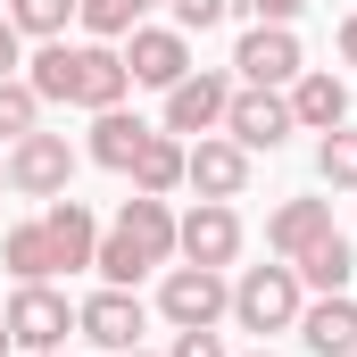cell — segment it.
Masks as SVG:
<instances>
[{"label": "cell", "instance_id": "obj_1", "mask_svg": "<svg viewBox=\"0 0 357 357\" xmlns=\"http://www.w3.org/2000/svg\"><path fill=\"white\" fill-rule=\"evenodd\" d=\"M175 258V208L167 199H150V191H133L125 208H116V225H100V250H91V274L100 282H116V291H133L150 266H167Z\"/></svg>", "mask_w": 357, "mask_h": 357}, {"label": "cell", "instance_id": "obj_2", "mask_svg": "<svg viewBox=\"0 0 357 357\" xmlns=\"http://www.w3.org/2000/svg\"><path fill=\"white\" fill-rule=\"evenodd\" d=\"M299 307H307V291H299V274L282 266V258L233 274V324H241V333H291Z\"/></svg>", "mask_w": 357, "mask_h": 357}, {"label": "cell", "instance_id": "obj_3", "mask_svg": "<svg viewBox=\"0 0 357 357\" xmlns=\"http://www.w3.org/2000/svg\"><path fill=\"white\" fill-rule=\"evenodd\" d=\"M0 324H8V341H17L25 357L67 349V333H75V299L50 291V282H17V299L0 307Z\"/></svg>", "mask_w": 357, "mask_h": 357}, {"label": "cell", "instance_id": "obj_4", "mask_svg": "<svg viewBox=\"0 0 357 357\" xmlns=\"http://www.w3.org/2000/svg\"><path fill=\"white\" fill-rule=\"evenodd\" d=\"M158 316H167L175 333L225 324V316H233V282H225V266H167V282H158Z\"/></svg>", "mask_w": 357, "mask_h": 357}, {"label": "cell", "instance_id": "obj_5", "mask_svg": "<svg viewBox=\"0 0 357 357\" xmlns=\"http://www.w3.org/2000/svg\"><path fill=\"white\" fill-rule=\"evenodd\" d=\"M75 183V150H67V133H25V142H8V191L17 199H59Z\"/></svg>", "mask_w": 357, "mask_h": 357}, {"label": "cell", "instance_id": "obj_6", "mask_svg": "<svg viewBox=\"0 0 357 357\" xmlns=\"http://www.w3.org/2000/svg\"><path fill=\"white\" fill-rule=\"evenodd\" d=\"M125 91H133V75H125V50L116 42H75L67 50V108H125Z\"/></svg>", "mask_w": 357, "mask_h": 357}, {"label": "cell", "instance_id": "obj_7", "mask_svg": "<svg viewBox=\"0 0 357 357\" xmlns=\"http://www.w3.org/2000/svg\"><path fill=\"white\" fill-rule=\"evenodd\" d=\"M175 258L183 266H233V258H241V216H233V199H199L191 216H175Z\"/></svg>", "mask_w": 357, "mask_h": 357}, {"label": "cell", "instance_id": "obj_8", "mask_svg": "<svg viewBox=\"0 0 357 357\" xmlns=\"http://www.w3.org/2000/svg\"><path fill=\"white\" fill-rule=\"evenodd\" d=\"M142 324H150V307H142L133 291H116V282H100L84 307H75V333H84L91 349H108V357L142 349Z\"/></svg>", "mask_w": 357, "mask_h": 357}, {"label": "cell", "instance_id": "obj_9", "mask_svg": "<svg viewBox=\"0 0 357 357\" xmlns=\"http://www.w3.org/2000/svg\"><path fill=\"white\" fill-rule=\"evenodd\" d=\"M125 75L150 84V91H175L191 75V33H175V25H133L125 33Z\"/></svg>", "mask_w": 357, "mask_h": 357}, {"label": "cell", "instance_id": "obj_10", "mask_svg": "<svg viewBox=\"0 0 357 357\" xmlns=\"http://www.w3.org/2000/svg\"><path fill=\"white\" fill-rule=\"evenodd\" d=\"M225 133L258 158V150H282L299 125H291V100L282 91H258V84H233V108H225Z\"/></svg>", "mask_w": 357, "mask_h": 357}, {"label": "cell", "instance_id": "obj_11", "mask_svg": "<svg viewBox=\"0 0 357 357\" xmlns=\"http://www.w3.org/2000/svg\"><path fill=\"white\" fill-rule=\"evenodd\" d=\"M183 183H191L199 199H241V191H250V150H241L233 133H199L191 158H183Z\"/></svg>", "mask_w": 357, "mask_h": 357}, {"label": "cell", "instance_id": "obj_12", "mask_svg": "<svg viewBox=\"0 0 357 357\" xmlns=\"http://www.w3.org/2000/svg\"><path fill=\"white\" fill-rule=\"evenodd\" d=\"M233 75L258 84V91H291V75H299V33L291 25H250L241 50H233Z\"/></svg>", "mask_w": 357, "mask_h": 357}, {"label": "cell", "instance_id": "obj_13", "mask_svg": "<svg viewBox=\"0 0 357 357\" xmlns=\"http://www.w3.org/2000/svg\"><path fill=\"white\" fill-rule=\"evenodd\" d=\"M225 108H233V84L191 67L175 91H167V133H225Z\"/></svg>", "mask_w": 357, "mask_h": 357}, {"label": "cell", "instance_id": "obj_14", "mask_svg": "<svg viewBox=\"0 0 357 357\" xmlns=\"http://www.w3.org/2000/svg\"><path fill=\"white\" fill-rule=\"evenodd\" d=\"M291 333L307 341V357H357V299L349 291H316Z\"/></svg>", "mask_w": 357, "mask_h": 357}, {"label": "cell", "instance_id": "obj_15", "mask_svg": "<svg viewBox=\"0 0 357 357\" xmlns=\"http://www.w3.org/2000/svg\"><path fill=\"white\" fill-rule=\"evenodd\" d=\"M282 100H291V125H299V133H333V125H349V84H341L333 67H299Z\"/></svg>", "mask_w": 357, "mask_h": 357}, {"label": "cell", "instance_id": "obj_16", "mask_svg": "<svg viewBox=\"0 0 357 357\" xmlns=\"http://www.w3.org/2000/svg\"><path fill=\"white\" fill-rule=\"evenodd\" d=\"M42 233H50V258H59V274H84L91 250H100V216H91L84 199H42Z\"/></svg>", "mask_w": 357, "mask_h": 357}, {"label": "cell", "instance_id": "obj_17", "mask_svg": "<svg viewBox=\"0 0 357 357\" xmlns=\"http://www.w3.org/2000/svg\"><path fill=\"white\" fill-rule=\"evenodd\" d=\"M324 233H333V199H282V208L266 216V250L282 258V266H291L307 241H324Z\"/></svg>", "mask_w": 357, "mask_h": 357}, {"label": "cell", "instance_id": "obj_18", "mask_svg": "<svg viewBox=\"0 0 357 357\" xmlns=\"http://www.w3.org/2000/svg\"><path fill=\"white\" fill-rule=\"evenodd\" d=\"M142 142H150V125H142V116H125V108H100V116H91L84 158H91V167H108V175H125V167L142 158Z\"/></svg>", "mask_w": 357, "mask_h": 357}, {"label": "cell", "instance_id": "obj_19", "mask_svg": "<svg viewBox=\"0 0 357 357\" xmlns=\"http://www.w3.org/2000/svg\"><path fill=\"white\" fill-rule=\"evenodd\" d=\"M183 158H191V142L158 125V133L142 142V158H133L125 175H133V191H150V199H167V191H183Z\"/></svg>", "mask_w": 357, "mask_h": 357}, {"label": "cell", "instance_id": "obj_20", "mask_svg": "<svg viewBox=\"0 0 357 357\" xmlns=\"http://www.w3.org/2000/svg\"><path fill=\"white\" fill-rule=\"evenodd\" d=\"M291 274H299V291H349V274H357L349 233H324V241H307V250L291 258Z\"/></svg>", "mask_w": 357, "mask_h": 357}, {"label": "cell", "instance_id": "obj_21", "mask_svg": "<svg viewBox=\"0 0 357 357\" xmlns=\"http://www.w3.org/2000/svg\"><path fill=\"white\" fill-rule=\"evenodd\" d=\"M0 266L17 274V282H50V274H59L50 233H42V225H8V233H0Z\"/></svg>", "mask_w": 357, "mask_h": 357}, {"label": "cell", "instance_id": "obj_22", "mask_svg": "<svg viewBox=\"0 0 357 357\" xmlns=\"http://www.w3.org/2000/svg\"><path fill=\"white\" fill-rule=\"evenodd\" d=\"M316 175H324V191H357V125L316 133Z\"/></svg>", "mask_w": 357, "mask_h": 357}, {"label": "cell", "instance_id": "obj_23", "mask_svg": "<svg viewBox=\"0 0 357 357\" xmlns=\"http://www.w3.org/2000/svg\"><path fill=\"white\" fill-rule=\"evenodd\" d=\"M67 50L75 42H33V59H25V84L42 108H67Z\"/></svg>", "mask_w": 357, "mask_h": 357}, {"label": "cell", "instance_id": "obj_24", "mask_svg": "<svg viewBox=\"0 0 357 357\" xmlns=\"http://www.w3.org/2000/svg\"><path fill=\"white\" fill-rule=\"evenodd\" d=\"M67 17H75V0H8V25L25 42H67Z\"/></svg>", "mask_w": 357, "mask_h": 357}, {"label": "cell", "instance_id": "obj_25", "mask_svg": "<svg viewBox=\"0 0 357 357\" xmlns=\"http://www.w3.org/2000/svg\"><path fill=\"white\" fill-rule=\"evenodd\" d=\"M42 125V100H33V84L25 75H0V142H25Z\"/></svg>", "mask_w": 357, "mask_h": 357}, {"label": "cell", "instance_id": "obj_26", "mask_svg": "<svg viewBox=\"0 0 357 357\" xmlns=\"http://www.w3.org/2000/svg\"><path fill=\"white\" fill-rule=\"evenodd\" d=\"M75 17H84L91 42H125V33L142 25V8H133V0H75Z\"/></svg>", "mask_w": 357, "mask_h": 357}, {"label": "cell", "instance_id": "obj_27", "mask_svg": "<svg viewBox=\"0 0 357 357\" xmlns=\"http://www.w3.org/2000/svg\"><path fill=\"white\" fill-rule=\"evenodd\" d=\"M167 8H175V33H208L233 17V0H167Z\"/></svg>", "mask_w": 357, "mask_h": 357}, {"label": "cell", "instance_id": "obj_28", "mask_svg": "<svg viewBox=\"0 0 357 357\" xmlns=\"http://www.w3.org/2000/svg\"><path fill=\"white\" fill-rule=\"evenodd\" d=\"M167 357H225V333L216 324H199V333H175V349Z\"/></svg>", "mask_w": 357, "mask_h": 357}, {"label": "cell", "instance_id": "obj_29", "mask_svg": "<svg viewBox=\"0 0 357 357\" xmlns=\"http://www.w3.org/2000/svg\"><path fill=\"white\" fill-rule=\"evenodd\" d=\"M0 75H25V33L8 25V8H0Z\"/></svg>", "mask_w": 357, "mask_h": 357}, {"label": "cell", "instance_id": "obj_30", "mask_svg": "<svg viewBox=\"0 0 357 357\" xmlns=\"http://www.w3.org/2000/svg\"><path fill=\"white\" fill-rule=\"evenodd\" d=\"M299 8H307V0H250V17H258V25H291Z\"/></svg>", "mask_w": 357, "mask_h": 357}, {"label": "cell", "instance_id": "obj_31", "mask_svg": "<svg viewBox=\"0 0 357 357\" xmlns=\"http://www.w3.org/2000/svg\"><path fill=\"white\" fill-rule=\"evenodd\" d=\"M341 67H357V8L341 17Z\"/></svg>", "mask_w": 357, "mask_h": 357}, {"label": "cell", "instance_id": "obj_32", "mask_svg": "<svg viewBox=\"0 0 357 357\" xmlns=\"http://www.w3.org/2000/svg\"><path fill=\"white\" fill-rule=\"evenodd\" d=\"M133 8H142V17H150V8H167V0H133Z\"/></svg>", "mask_w": 357, "mask_h": 357}, {"label": "cell", "instance_id": "obj_33", "mask_svg": "<svg viewBox=\"0 0 357 357\" xmlns=\"http://www.w3.org/2000/svg\"><path fill=\"white\" fill-rule=\"evenodd\" d=\"M8 349H17V341H8V324H0V357H8Z\"/></svg>", "mask_w": 357, "mask_h": 357}, {"label": "cell", "instance_id": "obj_34", "mask_svg": "<svg viewBox=\"0 0 357 357\" xmlns=\"http://www.w3.org/2000/svg\"><path fill=\"white\" fill-rule=\"evenodd\" d=\"M0 191H8V158H0Z\"/></svg>", "mask_w": 357, "mask_h": 357}, {"label": "cell", "instance_id": "obj_35", "mask_svg": "<svg viewBox=\"0 0 357 357\" xmlns=\"http://www.w3.org/2000/svg\"><path fill=\"white\" fill-rule=\"evenodd\" d=\"M42 357H67V349H42Z\"/></svg>", "mask_w": 357, "mask_h": 357}, {"label": "cell", "instance_id": "obj_36", "mask_svg": "<svg viewBox=\"0 0 357 357\" xmlns=\"http://www.w3.org/2000/svg\"><path fill=\"white\" fill-rule=\"evenodd\" d=\"M125 357H150V349H125Z\"/></svg>", "mask_w": 357, "mask_h": 357}, {"label": "cell", "instance_id": "obj_37", "mask_svg": "<svg viewBox=\"0 0 357 357\" xmlns=\"http://www.w3.org/2000/svg\"><path fill=\"white\" fill-rule=\"evenodd\" d=\"M250 357H274V349H250Z\"/></svg>", "mask_w": 357, "mask_h": 357}]
</instances>
